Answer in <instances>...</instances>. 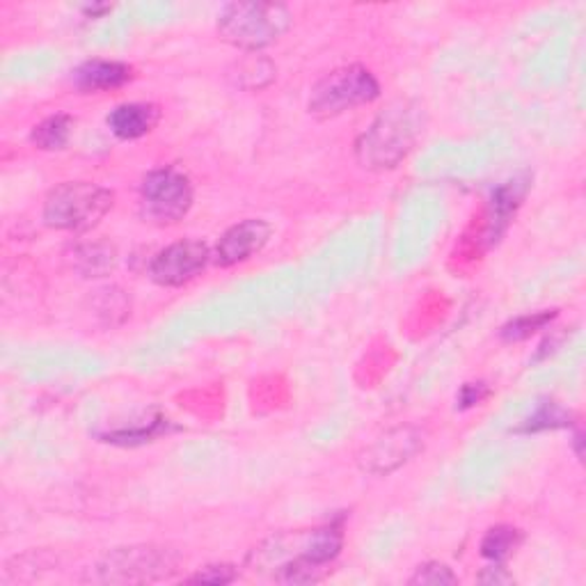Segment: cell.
I'll return each instance as SVG.
<instances>
[{"instance_id": "6da1fadb", "label": "cell", "mask_w": 586, "mask_h": 586, "mask_svg": "<svg viewBox=\"0 0 586 586\" xmlns=\"http://www.w3.org/2000/svg\"><path fill=\"white\" fill-rule=\"evenodd\" d=\"M342 550V534L334 527L289 532L266 540L255 550L259 566L276 561V582L282 584H312L326 575V566Z\"/></svg>"}, {"instance_id": "7a4b0ae2", "label": "cell", "mask_w": 586, "mask_h": 586, "mask_svg": "<svg viewBox=\"0 0 586 586\" xmlns=\"http://www.w3.org/2000/svg\"><path fill=\"white\" fill-rule=\"evenodd\" d=\"M424 131V108L413 101H394L357 141V159L369 170L396 168L415 147Z\"/></svg>"}, {"instance_id": "3957f363", "label": "cell", "mask_w": 586, "mask_h": 586, "mask_svg": "<svg viewBox=\"0 0 586 586\" xmlns=\"http://www.w3.org/2000/svg\"><path fill=\"white\" fill-rule=\"evenodd\" d=\"M291 26V12L278 3H232L218 16V33L243 51H259Z\"/></svg>"}, {"instance_id": "277c9868", "label": "cell", "mask_w": 586, "mask_h": 586, "mask_svg": "<svg viewBox=\"0 0 586 586\" xmlns=\"http://www.w3.org/2000/svg\"><path fill=\"white\" fill-rule=\"evenodd\" d=\"M112 193L99 184L66 182L56 186L44 202V222L53 230L85 232L112 209Z\"/></svg>"}, {"instance_id": "5b68a950", "label": "cell", "mask_w": 586, "mask_h": 586, "mask_svg": "<svg viewBox=\"0 0 586 586\" xmlns=\"http://www.w3.org/2000/svg\"><path fill=\"white\" fill-rule=\"evenodd\" d=\"M380 93L378 81L365 66L351 64L323 76L312 89L309 112L314 118H337L346 110L371 103Z\"/></svg>"}, {"instance_id": "8992f818", "label": "cell", "mask_w": 586, "mask_h": 586, "mask_svg": "<svg viewBox=\"0 0 586 586\" xmlns=\"http://www.w3.org/2000/svg\"><path fill=\"white\" fill-rule=\"evenodd\" d=\"M179 557L168 548L133 546L106 554L97 566V579L103 584H145L168 579L179 569Z\"/></svg>"}, {"instance_id": "52a82bcc", "label": "cell", "mask_w": 586, "mask_h": 586, "mask_svg": "<svg viewBox=\"0 0 586 586\" xmlns=\"http://www.w3.org/2000/svg\"><path fill=\"white\" fill-rule=\"evenodd\" d=\"M143 216L156 224H174L184 220L193 207V186L184 172L174 168L154 170L141 186Z\"/></svg>"}, {"instance_id": "ba28073f", "label": "cell", "mask_w": 586, "mask_h": 586, "mask_svg": "<svg viewBox=\"0 0 586 586\" xmlns=\"http://www.w3.org/2000/svg\"><path fill=\"white\" fill-rule=\"evenodd\" d=\"M209 257V247L202 241H179L154 257L149 276L161 286H182L207 268Z\"/></svg>"}, {"instance_id": "9c48e42d", "label": "cell", "mask_w": 586, "mask_h": 586, "mask_svg": "<svg viewBox=\"0 0 586 586\" xmlns=\"http://www.w3.org/2000/svg\"><path fill=\"white\" fill-rule=\"evenodd\" d=\"M422 436L413 426H401L394 431L378 438L367 452L359 459L363 469L371 472V475H388V472L396 469L405 461H411L422 449Z\"/></svg>"}, {"instance_id": "30bf717a", "label": "cell", "mask_w": 586, "mask_h": 586, "mask_svg": "<svg viewBox=\"0 0 586 586\" xmlns=\"http://www.w3.org/2000/svg\"><path fill=\"white\" fill-rule=\"evenodd\" d=\"M270 224L259 218H247L228 232L216 245V264L218 266H234L241 261H247L257 253L264 251V245L270 239Z\"/></svg>"}, {"instance_id": "8fae6325", "label": "cell", "mask_w": 586, "mask_h": 586, "mask_svg": "<svg viewBox=\"0 0 586 586\" xmlns=\"http://www.w3.org/2000/svg\"><path fill=\"white\" fill-rule=\"evenodd\" d=\"M159 115L154 103H122L108 115V126L122 141H138L156 126Z\"/></svg>"}, {"instance_id": "7c38bea8", "label": "cell", "mask_w": 586, "mask_h": 586, "mask_svg": "<svg viewBox=\"0 0 586 586\" xmlns=\"http://www.w3.org/2000/svg\"><path fill=\"white\" fill-rule=\"evenodd\" d=\"M131 78V66L124 62L89 60L74 72V85L81 93H106L122 87Z\"/></svg>"}, {"instance_id": "4fadbf2b", "label": "cell", "mask_w": 586, "mask_h": 586, "mask_svg": "<svg viewBox=\"0 0 586 586\" xmlns=\"http://www.w3.org/2000/svg\"><path fill=\"white\" fill-rule=\"evenodd\" d=\"M72 129H74V120L70 115H64V112H60V115H51L44 122H39L33 129L30 138L39 149L56 151V149H64V145L70 143Z\"/></svg>"}, {"instance_id": "5bb4252c", "label": "cell", "mask_w": 586, "mask_h": 586, "mask_svg": "<svg viewBox=\"0 0 586 586\" xmlns=\"http://www.w3.org/2000/svg\"><path fill=\"white\" fill-rule=\"evenodd\" d=\"M523 534L513 527H495L481 540V554L495 563H502L521 546Z\"/></svg>"}, {"instance_id": "9a60e30c", "label": "cell", "mask_w": 586, "mask_h": 586, "mask_svg": "<svg viewBox=\"0 0 586 586\" xmlns=\"http://www.w3.org/2000/svg\"><path fill=\"white\" fill-rule=\"evenodd\" d=\"M523 197H525V186H521V182H509L498 193H495V197H492L495 236H498L504 230V224L515 213V209H517V205H521Z\"/></svg>"}, {"instance_id": "2e32d148", "label": "cell", "mask_w": 586, "mask_h": 586, "mask_svg": "<svg viewBox=\"0 0 586 586\" xmlns=\"http://www.w3.org/2000/svg\"><path fill=\"white\" fill-rule=\"evenodd\" d=\"M554 317H557L554 312H536V314H527V317H517L502 328V337L506 342H523L534 332L544 330Z\"/></svg>"}, {"instance_id": "e0dca14e", "label": "cell", "mask_w": 586, "mask_h": 586, "mask_svg": "<svg viewBox=\"0 0 586 586\" xmlns=\"http://www.w3.org/2000/svg\"><path fill=\"white\" fill-rule=\"evenodd\" d=\"M571 415L559 408L557 403H544L540 408L527 419V424L521 428V431L525 434H536V431H546V428H561V426H569L571 422Z\"/></svg>"}, {"instance_id": "ac0fdd59", "label": "cell", "mask_w": 586, "mask_h": 586, "mask_svg": "<svg viewBox=\"0 0 586 586\" xmlns=\"http://www.w3.org/2000/svg\"><path fill=\"white\" fill-rule=\"evenodd\" d=\"M459 577L452 573V569H447L444 563H426V566L417 569V573L411 577V584H428V586H440V584H456Z\"/></svg>"}, {"instance_id": "d6986e66", "label": "cell", "mask_w": 586, "mask_h": 586, "mask_svg": "<svg viewBox=\"0 0 586 586\" xmlns=\"http://www.w3.org/2000/svg\"><path fill=\"white\" fill-rule=\"evenodd\" d=\"M236 579V571L232 566H207L205 571H199L197 575L188 577L193 584H230Z\"/></svg>"}, {"instance_id": "ffe728a7", "label": "cell", "mask_w": 586, "mask_h": 586, "mask_svg": "<svg viewBox=\"0 0 586 586\" xmlns=\"http://www.w3.org/2000/svg\"><path fill=\"white\" fill-rule=\"evenodd\" d=\"M486 394H488V390H486L484 382H469V386H465L459 394L461 408H472V405H477Z\"/></svg>"}, {"instance_id": "44dd1931", "label": "cell", "mask_w": 586, "mask_h": 586, "mask_svg": "<svg viewBox=\"0 0 586 586\" xmlns=\"http://www.w3.org/2000/svg\"><path fill=\"white\" fill-rule=\"evenodd\" d=\"M479 582H484V584H511L513 577L502 566H490L479 575Z\"/></svg>"}]
</instances>
